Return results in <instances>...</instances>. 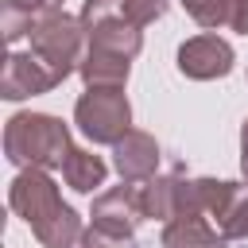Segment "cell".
I'll return each instance as SVG.
<instances>
[{
  "instance_id": "21",
  "label": "cell",
  "mask_w": 248,
  "mask_h": 248,
  "mask_svg": "<svg viewBox=\"0 0 248 248\" xmlns=\"http://www.w3.org/2000/svg\"><path fill=\"white\" fill-rule=\"evenodd\" d=\"M70 248H81V240H78V244H70Z\"/></svg>"
},
{
  "instance_id": "16",
  "label": "cell",
  "mask_w": 248,
  "mask_h": 248,
  "mask_svg": "<svg viewBox=\"0 0 248 248\" xmlns=\"http://www.w3.org/2000/svg\"><path fill=\"white\" fill-rule=\"evenodd\" d=\"M182 8H186L190 19L202 23V27H225V8H229V0H182Z\"/></svg>"
},
{
  "instance_id": "6",
  "label": "cell",
  "mask_w": 248,
  "mask_h": 248,
  "mask_svg": "<svg viewBox=\"0 0 248 248\" xmlns=\"http://www.w3.org/2000/svg\"><path fill=\"white\" fill-rule=\"evenodd\" d=\"M62 85V78L35 54V50H12L4 58V74H0V97L4 101H23V97H39L46 89Z\"/></svg>"
},
{
  "instance_id": "7",
  "label": "cell",
  "mask_w": 248,
  "mask_h": 248,
  "mask_svg": "<svg viewBox=\"0 0 248 248\" xmlns=\"http://www.w3.org/2000/svg\"><path fill=\"white\" fill-rule=\"evenodd\" d=\"M93 225L97 229H108V232H136V225L147 217L143 213V190L140 182H120L112 190H101L93 198Z\"/></svg>"
},
{
  "instance_id": "19",
  "label": "cell",
  "mask_w": 248,
  "mask_h": 248,
  "mask_svg": "<svg viewBox=\"0 0 248 248\" xmlns=\"http://www.w3.org/2000/svg\"><path fill=\"white\" fill-rule=\"evenodd\" d=\"M8 4L23 8L27 16H46V12H58L62 8V0H8Z\"/></svg>"
},
{
  "instance_id": "18",
  "label": "cell",
  "mask_w": 248,
  "mask_h": 248,
  "mask_svg": "<svg viewBox=\"0 0 248 248\" xmlns=\"http://www.w3.org/2000/svg\"><path fill=\"white\" fill-rule=\"evenodd\" d=\"M225 27L248 35V0H229V8H225Z\"/></svg>"
},
{
  "instance_id": "15",
  "label": "cell",
  "mask_w": 248,
  "mask_h": 248,
  "mask_svg": "<svg viewBox=\"0 0 248 248\" xmlns=\"http://www.w3.org/2000/svg\"><path fill=\"white\" fill-rule=\"evenodd\" d=\"M120 12H124V19H128V23H136V27L143 31L147 23L163 19L167 0H124V4H120Z\"/></svg>"
},
{
  "instance_id": "3",
  "label": "cell",
  "mask_w": 248,
  "mask_h": 248,
  "mask_svg": "<svg viewBox=\"0 0 248 248\" xmlns=\"http://www.w3.org/2000/svg\"><path fill=\"white\" fill-rule=\"evenodd\" d=\"M27 39H31V50H35V54H39L62 81L81 66V58H85L81 50L89 46V35H85L81 16H66L62 8L39 16Z\"/></svg>"
},
{
  "instance_id": "4",
  "label": "cell",
  "mask_w": 248,
  "mask_h": 248,
  "mask_svg": "<svg viewBox=\"0 0 248 248\" xmlns=\"http://www.w3.org/2000/svg\"><path fill=\"white\" fill-rule=\"evenodd\" d=\"M74 124L93 143H116L132 132V105L124 85H89L74 105Z\"/></svg>"
},
{
  "instance_id": "12",
  "label": "cell",
  "mask_w": 248,
  "mask_h": 248,
  "mask_svg": "<svg viewBox=\"0 0 248 248\" xmlns=\"http://www.w3.org/2000/svg\"><path fill=\"white\" fill-rule=\"evenodd\" d=\"M132 70V58L101 50V46H85V58L78 66V74L85 78V85H124Z\"/></svg>"
},
{
  "instance_id": "8",
  "label": "cell",
  "mask_w": 248,
  "mask_h": 248,
  "mask_svg": "<svg viewBox=\"0 0 248 248\" xmlns=\"http://www.w3.org/2000/svg\"><path fill=\"white\" fill-rule=\"evenodd\" d=\"M232 46L221 39V35H194L178 46V70L194 81H213V78H225L232 70Z\"/></svg>"
},
{
  "instance_id": "1",
  "label": "cell",
  "mask_w": 248,
  "mask_h": 248,
  "mask_svg": "<svg viewBox=\"0 0 248 248\" xmlns=\"http://www.w3.org/2000/svg\"><path fill=\"white\" fill-rule=\"evenodd\" d=\"M8 205L31 225L35 240L46 248H70L81 240V217L62 202L54 178L39 167H23L8 186Z\"/></svg>"
},
{
  "instance_id": "17",
  "label": "cell",
  "mask_w": 248,
  "mask_h": 248,
  "mask_svg": "<svg viewBox=\"0 0 248 248\" xmlns=\"http://www.w3.org/2000/svg\"><path fill=\"white\" fill-rule=\"evenodd\" d=\"M81 248H136V236H128V232H108V229L89 225V229L81 232Z\"/></svg>"
},
{
  "instance_id": "10",
  "label": "cell",
  "mask_w": 248,
  "mask_h": 248,
  "mask_svg": "<svg viewBox=\"0 0 248 248\" xmlns=\"http://www.w3.org/2000/svg\"><path fill=\"white\" fill-rule=\"evenodd\" d=\"M85 35H89V46H101V50H112V54H124V58H136L143 50V31L136 23H128L124 12H112L97 23H89Z\"/></svg>"
},
{
  "instance_id": "11",
  "label": "cell",
  "mask_w": 248,
  "mask_h": 248,
  "mask_svg": "<svg viewBox=\"0 0 248 248\" xmlns=\"http://www.w3.org/2000/svg\"><path fill=\"white\" fill-rule=\"evenodd\" d=\"M163 248H225V236L205 213H182L163 225Z\"/></svg>"
},
{
  "instance_id": "13",
  "label": "cell",
  "mask_w": 248,
  "mask_h": 248,
  "mask_svg": "<svg viewBox=\"0 0 248 248\" xmlns=\"http://www.w3.org/2000/svg\"><path fill=\"white\" fill-rule=\"evenodd\" d=\"M105 174H108L105 159L93 155V151H85V147H74V151L66 155V163H62V178H66V186H74L78 194H93L97 186H105Z\"/></svg>"
},
{
  "instance_id": "9",
  "label": "cell",
  "mask_w": 248,
  "mask_h": 248,
  "mask_svg": "<svg viewBox=\"0 0 248 248\" xmlns=\"http://www.w3.org/2000/svg\"><path fill=\"white\" fill-rule=\"evenodd\" d=\"M112 167H116V174L124 182H147V178H155V170H159V143H155V136L132 128L124 140L112 143Z\"/></svg>"
},
{
  "instance_id": "14",
  "label": "cell",
  "mask_w": 248,
  "mask_h": 248,
  "mask_svg": "<svg viewBox=\"0 0 248 248\" xmlns=\"http://www.w3.org/2000/svg\"><path fill=\"white\" fill-rule=\"evenodd\" d=\"M35 19H39V16H27L23 8H16V4H8V0H4V12H0V27H4V39H8V43H19L23 35H31Z\"/></svg>"
},
{
  "instance_id": "2",
  "label": "cell",
  "mask_w": 248,
  "mask_h": 248,
  "mask_svg": "<svg viewBox=\"0 0 248 248\" xmlns=\"http://www.w3.org/2000/svg\"><path fill=\"white\" fill-rule=\"evenodd\" d=\"M70 151H74L70 128L50 112H16L4 128V155L19 170L23 167H39V170L58 167L62 170Z\"/></svg>"
},
{
  "instance_id": "5",
  "label": "cell",
  "mask_w": 248,
  "mask_h": 248,
  "mask_svg": "<svg viewBox=\"0 0 248 248\" xmlns=\"http://www.w3.org/2000/svg\"><path fill=\"white\" fill-rule=\"evenodd\" d=\"M202 182V213L217 225L225 240L248 236V182H225V178H198Z\"/></svg>"
},
{
  "instance_id": "20",
  "label": "cell",
  "mask_w": 248,
  "mask_h": 248,
  "mask_svg": "<svg viewBox=\"0 0 248 248\" xmlns=\"http://www.w3.org/2000/svg\"><path fill=\"white\" fill-rule=\"evenodd\" d=\"M240 174H244V182H248V120L240 124Z\"/></svg>"
}]
</instances>
